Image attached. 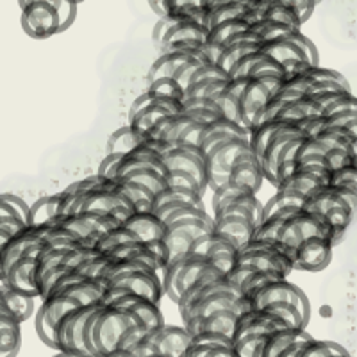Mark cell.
I'll return each mask as SVG.
<instances>
[{
  "label": "cell",
  "mask_w": 357,
  "mask_h": 357,
  "mask_svg": "<svg viewBox=\"0 0 357 357\" xmlns=\"http://www.w3.org/2000/svg\"><path fill=\"white\" fill-rule=\"evenodd\" d=\"M340 356H349L345 349L334 341H324V340H314L311 337L302 345L301 352L296 357H340Z\"/></svg>",
  "instance_id": "4dcf8cb0"
},
{
  "label": "cell",
  "mask_w": 357,
  "mask_h": 357,
  "mask_svg": "<svg viewBox=\"0 0 357 357\" xmlns=\"http://www.w3.org/2000/svg\"><path fill=\"white\" fill-rule=\"evenodd\" d=\"M261 50L282 65L284 75L320 65L317 47L302 31H296L280 40L261 43Z\"/></svg>",
  "instance_id": "3957f363"
},
{
  "label": "cell",
  "mask_w": 357,
  "mask_h": 357,
  "mask_svg": "<svg viewBox=\"0 0 357 357\" xmlns=\"http://www.w3.org/2000/svg\"><path fill=\"white\" fill-rule=\"evenodd\" d=\"M209 264H211V261L207 259V257L197 256V254H191V252L181 254V256L168 261V264L162 270V289H165V295L174 304H177L178 298L184 295V291L206 272Z\"/></svg>",
  "instance_id": "5b68a950"
},
{
  "label": "cell",
  "mask_w": 357,
  "mask_h": 357,
  "mask_svg": "<svg viewBox=\"0 0 357 357\" xmlns=\"http://www.w3.org/2000/svg\"><path fill=\"white\" fill-rule=\"evenodd\" d=\"M199 52H186V50H170V52H161L159 57L152 63L149 70V82L158 81V79H174L177 72L188 59L197 56Z\"/></svg>",
  "instance_id": "cb8c5ba5"
},
{
  "label": "cell",
  "mask_w": 357,
  "mask_h": 357,
  "mask_svg": "<svg viewBox=\"0 0 357 357\" xmlns=\"http://www.w3.org/2000/svg\"><path fill=\"white\" fill-rule=\"evenodd\" d=\"M191 343V334L188 333L186 327L178 325H161L158 329L151 331L146 334L142 345L136 349L138 357L151 356V354H159L167 357H183L186 349Z\"/></svg>",
  "instance_id": "52a82bcc"
},
{
  "label": "cell",
  "mask_w": 357,
  "mask_h": 357,
  "mask_svg": "<svg viewBox=\"0 0 357 357\" xmlns=\"http://www.w3.org/2000/svg\"><path fill=\"white\" fill-rule=\"evenodd\" d=\"M207 40V29L195 18H159L154 27V41L161 52L186 50L202 52Z\"/></svg>",
  "instance_id": "7a4b0ae2"
},
{
  "label": "cell",
  "mask_w": 357,
  "mask_h": 357,
  "mask_svg": "<svg viewBox=\"0 0 357 357\" xmlns=\"http://www.w3.org/2000/svg\"><path fill=\"white\" fill-rule=\"evenodd\" d=\"M24 33L34 40H47L72 27L77 17L75 0H18Z\"/></svg>",
  "instance_id": "6da1fadb"
},
{
  "label": "cell",
  "mask_w": 357,
  "mask_h": 357,
  "mask_svg": "<svg viewBox=\"0 0 357 357\" xmlns=\"http://www.w3.org/2000/svg\"><path fill=\"white\" fill-rule=\"evenodd\" d=\"M247 301L250 304V309H261L268 304H273V302H289V304H293L301 311V314L304 317V320L307 324L309 318H311V304H309V298L298 286L289 282L288 279H279L268 282L263 288L252 293Z\"/></svg>",
  "instance_id": "9c48e42d"
},
{
  "label": "cell",
  "mask_w": 357,
  "mask_h": 357,
  "mask_svg": "<svg viewBox=\"0 0 357 357\" xmlns=\"http://www.w3.org/2000/svg\"><path fill=\"white\" fill-rule=\"evenodd\" d=\"M243 138L248 139V129L243 127L241 123H236L227 120V118H218L215 122L207 123L202 130V136H200L199 149L204 152V155H207L209 152L215 149L216 145L225 142H231V139Z\"/></svg>",
  "instance_id": "e0dca14e"
},
{
  "label": "cell",
  "mask_w": 357,
  "mask_h": 357,
  "mask_svg": "<svg viewBox=\"0 0 357 357\" xmlns=\"http://www.w3.org/2000/svg\"><path fill=\"white\" fill-rule=\"evenodd\" d=\"M257 223L243 215H220L213 216V231L225 236L238 247H243L252 240Z\"/></svg>",
  "instance_id": "d6986e66"
},
{
  "label": "cell",
  "mask_w": 357,
  "mask_h": 357,
  "mask_svg": "<svg viewBox=\"0 0 357 357\" xmlns=\"http://www.w3.org/2000/svg\"><path fill=\"white\" fill-rule=\"evenodd\" d=\"M238 250H240V247L236 243H232L229 238L211 231L207 232V234L200 236L199 240L193 241L188 252L197 254V256L207 257L213 264L222 268L223 272H225V275H227L229 270L234 266L236 257H238Z\"/></svg>",
  "instance_id": "8fae6325"
},
{
  "label": "cell",
  "mask_w": 357,
  "mask_h": 357,
  "mask_svg": "<svg viewBox=\"0 0 357 357\" xmlns=\"http://www.w3.org/2000/svg\"><path fill=\"white\" fill-rule=\"evenodd\" d=\"M345 129H347V130H349V132H350V134H352L354 138H356V139H357V116H356V118H354L352 122H350V123H349V126H347V127H345Z\"/></svg>",
  "instance_id": "60d3db41"
},
{
  "label": "cell",
  "mask_w": 357,
  "mask_h": 357,
  "mask_svg": "<svg viewBox=\"0 0 357 357\" xmlns=\"http://www.w3.org/2000/svg\"><path fill=\"white\" fill-rule=\"evenodd\" d=\"M266 2H280V4H288L291 8H295L296 13H298V17H301L302 24H305L311 18L312 11H314V8L318 4L317 0H266Z\"/></svg>",
  "instance_id": "8d00e7d4"
},
{
  "label": "cell",
  "mask_w": 357,
  "mask_h": 357,
  "mask_svg": "<svg viewBox=\"0 0 357 357\" xmlns=\"http://www.w3.org/2000/svg\"><path fill=\"white\" fill-rule=\"evenodd\" d=\"M302 136H304V132H302L298 123L282 122V126L272 134L268 145L264 146L263 154L259 155L261 172H263V177L270 181L273 186L277 183V168H279L280 154H282L288 143H291L296 138H302Z\"/></svg>",
  "instance_id": "4fadbf2b"
},
{
  "label": "cell",
  "mask_w": 357,
  "mask_h": 357,
  "mask_svg": "<svg viewBox=\"0 0 357 357\" xmlns=\"http://www.w3.org/2000/svg\"><path fill=\"white\" fill-rule=\"evenodd\" d=\"M127 229L136 236V240L152 241V240H162L167 234V225L159 218L155 213L152 211H136L123 222Z\"/></svg>",
  "instance_id": "7402d4cb"
},
{
  "label": "cell",
  "mask_w": 357,
  "mask_h": 357,
  "mask_svg": "<svg viewBox=\"0 0 357 357\" xmlns=\"http://www.w3.org/2000/svg\"><path fill=\"white\" fill-rule=\"evenodd\" d=\"M263 181L264 177L263 172H261V165L257 161L256 154L250 149V151H247L236 159L225 184H234V186L243 188V190L250 191V193H257Z\"/></svg>",
  "instance_id": "ac0fdd59"
},
{
  "label": "cell",
  "mask_w": 357,
  "mask_h": 357,
  "mask_svg": "<svg viewBox=\"0 0 357 357\" xmlns=\"http://www.w3.org/2000/svg\"><path fill=\"white\" fill-rule=\"evenodd\" d=\"M123 155L120 154H106V158L100 161V167H98L97 175L102 178H114L116 177L118 165L122 161Z\"/></svg>",
  "instance_id": "f35d334b"
},
{
  "label": "cell",
  "mask_w": 357,
  "mask_h": 357,
  "mask_svg": "<svg viewBox=\"0 0 357 357\" xmlns=\"http://www.w3.org/2000/svg\"><path fill=\"white\" fill-rule=\"evenodd\" d=\"M2 284L40 301V291L36 284V259L22 257L17 263H13L2 275Z\"/></svg>",
  "instance_id": "2e32d148"
},
{
  "label": "cell",
  "mask_w": 357,
  "mask_h": 357,
  "mask_svg": "<svg viewBox=\"0 0 357 357\" xmlns=\"http://www.w3.org/2000/svg\"><path fill=\"white\" fill-rule=\"evenodd\" d=\"M155 151L161 154L162 161L168 170H183L191 174L200 183V186L207 191L206 178V155L199 146L188 143L174 142H152Z\"/></svg>",
  "instance_id": "8992f818"
},
{
  "label": "cell",
  "mask_w": 357,
  "mask_h": 357,
  "mask_svg": "<svg viewBox=\"0 0 357 357\" xmlns=\"http://www.w3.org/2000/svg\"><path fill=\"white\" fill-rule=\"evenodd\" d=\"M282 86V79H248L240 95V120L241 126L250 129L257 120L268 100L277 93Z\"/></svg>",
  "instance_id": "30bf717a"
},
{
  "label": "cell",
  "mask_w": 357,
  "mask_h": 357,
  "mask_svg": "<svg viewBox=\"0 0 357 357\" xmlns=\"http://www.w3.org/2000/svg\"><path fill=\"white\" fill-rule=\"evenodd\" d=\"M241 312L236 311V309H223V311H216L207 314L204 318H197V320H191L188 324H184L188 333L191 336L200 333H216L223 334V336H229L232 340V334H234L236 320L240 317Z\"/></svg>",
  "instance_id": "ffe728a7"
},
{
  "label": "cell",
  "mask_w": 357,
  "mask_h": 357,
  "mask_svg": "<svg viewBox=\"0 0 357 357\" xmlns=\"http://www.w3.org/2000/svg\"><path fill=\"white\" fill-rule=\"evenodd\" d=\"M50 222V213H49V200L47 197H41L36 202L31 204V211H29V222L27 225H45V223Z\"/></svg>",
  "instance_id": "e575fe53"
},
{
  "label": "cell",
  "mask_w": 357,
  "mask_h": 357,
  "mask_svg": "<svg viewBox=\"0 0 357 357\" xmlns=\"http://www.w3.org/2000/svg\"><path fill=\"white\" fill-rule=\"evenodd\" d=\"M162 2H165V0H149V6H151L152 11H154L155 15H158V17H161Z\"/></svg>",
  "instance_id": "ab89813d"
},
{
  "label": "cell",
  "mask_w": 357,
  "mask_h": 357,
  "mask_svg": "<svg viewBox=\"0 0 357 357\" xmlns=\"http://www.w3.org/2000/svg\"><path fill=\"white\" fill-rule=\"evenodd\" d=\"M0 298L4 307L11 312L13 317L17 318L20 324L33 317L34 309H36V301L33 296H27L24 293H18L15 289L8 288V286L0 284Z\"/></svg>",
  "instance_id": "d4e9b609"
},
{
  "label": "cell",
  "mask_w": 357,
  "mask_h": 357,
  "mask_svg": "<svg viewBox=\"0 0 357 357\" xmlns=\"http://www.w3.org/2000/svg\"><path fill=\"white\" fill-rule=\"evenodd\" d=\"M120 188L127 195V199L134 204L136 211H152V202H154V193L149 188L142 184L129 181V178H116Z\"/></svg>",
  "instance_id": "f1b7e54d"
},
{
  "label": "cell",
  "mask_w": 357,
  "mask_h": 357,
  "mask_svg": "<svg viewBox=\"0 0 357 357\" xmlns=\"http://www.w3.org/2000/svg\"><path fill=\"white\" fill-rule=\"evenodd\" d=\"M259 49H261V40L256 36V33H252L250 29H247V31L236 34L232 40H229L227 43L223 45V49L222 52H220L216 65H218L220 68L229 75L232 66L240 61L241 57Z\"/></svg>",
  "instance_id": "44dd1931"
},
{
  "label": "cell",
  "mask_w": 357,
  "mask_h": 357,
  "mask_svg": "<svg viewBox=\"0 0 357 357\" xmlns=\"http://www.w3.org/2000/svg\"><path fill=\"white\" fill-rule=\"evenodd\" d=\"M146 91L152 95V97L158 98H172V100H181L184 98V89L177 84L172 77L168 79H158V81L149 82L146 86Z\"/></svg>",
  "instance_id": "1f68e13d"
},
{
  "label": "cell",
  "mask_w": 357,
  "mask_h": 357,
  "mask_svg": "<svg viewBox=\"0 0 357 357\" xmlns=\"http://www.w3.org/2000/svg\"><path fill=\"white\" fill-rule=\"evenodd\" d=\"M130 241H138L136 240V236L126 227V225H120V227L113 229V231L106 232L104 236H100L97 241L93 243V248L104 256H111L116 248H120L122 245L130 243Z\"/></svg>",
  "instance_id": "83f0119b"
},
{
  "label": "cell",
  "mask_w": 357,
  "mask_h": 357,
  "mask_svg": "<svg viewBox=\"0 0 357 357\" xmlns=\"http://www.w3.org/2000/svg\"><path fill=\"white\" fill-rule=\"evenodd\" d=\"M0 282H2V266H0Z\"/></svg>",
  "instance_id": "7bdbcfd3"
},
{
  "label": "cell",
  "mask_w": 357,
  "mask_h": 357,
  "mask_svg": "<svg viewBox=\"0 0 357 357\" xmlns=\"http://www.w3.org/2000/svg\"><path fill=\"white\" fill-rule=\"evenodd\" d=\"M329 184L331 186L356 188L357 190V167L347 165V167L333 170L329 174Z\"/></svg>",
  "instance_id": "836d02e7"
},
{
  "label": "cell",
  "mask_w": 357,
  "mask_h": 357,
  "mask_svg": "<svg viewBox=\"0 0 357 357\" xmlns=\"http://www.w3.org/2000/svg\"><path fill=\"white\" fill-rule=\"evenodd\" d=\"M250 142L243 138L231 139V142L220 143L206 155V178H207V190H218L220 186L227 183L231 168L234 161L250 151Z\"/></svg>",
  "instance_id": "ba28073f"
},
{
  "label": "cell",
  "mask_w": 357,
  "mask_h": 357,
  "mask_svg": "<svg viewBox=\"0 0 357 357\" xmlns=\"http://www.w3.org/2000/svg\"><path fill=\"white\" fill-rule=\"evenodd\" d=\"M207 0H165L159 18H195L202 22V9Z\"/></svg>",
  "instance_id": "484cf974"
},
{
  "label": "cell",
  "mask_w": 357,
  "mask_h": 357,
  "mask_svg": "<svg viewBox=\"0 0 357 357\" xmlns=\"http://www.w3.org/2000/svg\"><path fill=\"white\" fill-rule=\"evenodd\" d=\"M145 357H167V356H159V354H151V356H145Z\"/></svg>",
  "instance_id": "b9f144b4"
},
{
  "label": "cell",
  "mask_w": 357,
  "mask_h": 357,
  "mask_svg": "<svg viewBox=\"0 0 357 357\" xmlns=\"http://www.w3.org/2000/svg\"><path fill=\"white\" fill-rule=\"evenodd\" d=\"M107 286L129 289V291L145 296V298L155 302V304H159L162 296H165L162 275L154 272V270H138V272L132 273H123V275L109 280Z\"/></svg>",
  "instance_id": "9a60e30c"
},
{
  "label": "cell",
  "mask_w": 357,
  "mask_h": 357,
  "mask_svg": "<svg viewBox=\"0 0 357 357\" xmlns=\"http://www.w3.org/2000/svg\"><path fill=\"white\" fill-rule=\"evenodd\" d=\"M333 241L324 236H311L301 241L293 254V268L302 272H320L333 257Z\"/></svg>",
  "instance_id": "5bb4252c"
},
{
  "label": "cell",
  "mask_w": 357,
  "mask_h": 357,
  "mask_svg": "<svg viewBox=\"0 0 357 357\" xmlns=\"http://www.w3.org/2000/svg\"><path fill=\"white\" fill-rule=\"evenodd\" d=\"M0 195H2V199L9 204V207H11L13 211H15V215H17L22 222L24 223L29 222L31 204H27L24 199H20L18 195H13V193H0Z\"/></svg>",
  "instance_id": "74e56055"
},
{
  "label": "cell",
  "mask_w": 357,
  "mask_h": 357,
  "mask_svg": "<svg viewBox=\"0 0 357 357\" xmlns=\"http://www.w3.org/2000/svg\"><path fill=\"white\" fill-rule=\"evenodd\" d=\"M167 174L168 172L155 170V168H138V170L129 172V174H126L120 178H129V181L142 184V186L149 188L155 195V193H159V191L167 188V183H165Z\"/></svg>",
  "instance_id": "f546056e"
},
{
  "label": "cell",
  "mask_w": 357,
  "mask_h": 357,
  "mask_svg": "<svg viewBox=\"0 0 357 357\" xmlns=\"http://www.w3.org/2000/svg\"><path fill=\"white\" fill-rule=\"evenodd\" d=\"M165 183H167V188H181V190L193 191V193H197V195L200 197L206 195V190H204V188L200 186L199 181H197L191 174H188V172L168 170Z\"/></svg>",
  "instance_id": "d6a6232c"
},
{
  "label": "cell",
  "mask_w": 357,
  "mask_h": 357,
  "mask_svg": "<svg viewBox=\"0 0 357 357\" xmlns=\"http://www.w3.org/2000/svg\"><path fill=\"white\" fill-rule=\"evenodd\" d=\"M145 142V136H142L139 132L132 129V127L127 123V126L120 127L114 132H111L109 139H107V154H120L126 155L130 151H134L136 146H139Z\"/></svg>",
  "instance_id": "4316f807"
},
{
  "label": "cell",
  "mask_w": 357,
  "mask_h": 357,
  "mask_svg": "<svg viewBox=\"0 0 357 357\" xmlns=\"http://www.w3.org/2000/svg\"><path fill=\"white\" fill-rule=\"evenodd\" d=\"M325 162H327V168L331 172L337 170V168H343L347 165H352V154L345 149H329L325 154Z\"/></svg>",
  "instance_id": "d590c367"
},
{
  "label": "cell",
  "mask_w": 357,
  "mask_h": 357,
  "mask_svg": "<svg viewBox=\"0 0 357 357\" xmlns=\"http://www.w3.org/2000/svg\"><path fill=\"white\" fill-rule=\"evenodd\" d=\"M311 334L305 329H279L273 333L266 334L261 347V356L259 357H280L288 349H291L296 343L311 340Z\"/></svg>",
  "instance_id": "603a6c76"
},
{
  "label": "cell",
  "mask_w": 357,
  "mask_h": 357,
  "mask_svg": "<svg viewBox=\"0 0 357 357\" xmlns=\"http://www.w3.org/2000/svg\"><path fill=\"white\" fill-rule=\"evenodd\" d=\"M317 2H320V0H317Z\"/></svg>",
  "instance_id": "f6af8a7d"
},
{
  "label": "cell",
  "mask_w": 357,
  "mask_h": 357,
  "mask_svg": "<svg viewBox=\"0 0 357 357\" xmlns=\"http://www.w3.org/2000/svg\"><path fill=\"white\" fill-rule=\"evenodd\" d=\"M234 264H241L252 272L270 270L286 279L295 270L291 254L275 240H250L238 250Z\"/></svg>",
  "instance_id": "277c9868"
},
{
  "label": "cell",
  "mask_w": 357,
  "mask_h": 357,
  "mask_svg": "<svg viewBox=\"0 0 357 357\" xmlns=\"http://www.w3.org/2000/svg\"><path fill=\"white\" fill-rule=\"evenodd\" d=\"M75 2H77V4H82V2H84V0H75Z\"/></svg>",
  "instance_id": "ee69618b"
},
{
  "label": "cell",
  "mask_w": 357,
  "mask_h": 357,
  "mask_svg": "<svg viewBox=\"0 0 357 357\" xmlns=\"http://www.w3.org/2000/svg\"><path fill=\"white\" fill-rule=\"evenodd\" d=\"M213 231V215H207L199 220H186V222H177L167 225V234H165V243H167L170 259L186 254L190 250L191 243L199 240L200 236Z\"/></svg>",
  "instance_id": "7c38bea8"
}]
</instances>
